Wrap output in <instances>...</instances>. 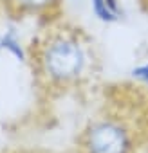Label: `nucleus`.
<instances>
[{"instance_id":"obj_5","label":"nucleus","mask_w":148,"mask_h":153,"mask_svg":"<svg viewBox=\"0 0 148 153\" xmlns=\"http://www.w3.org/2000/svg\"><path fill=\"white\" fill-rule=\"evenodd\" d=\"M90 9L94 13V16L101 22H116L117 15L107 6L105 0H90Z\"/></svg>"},{"instance_id":"obj_7","label":"nucleus","mask_w":148,"mask_h":153,"mask_svg":"<svg viewBox=\"0 0 148 153\" xmlns=\"http://www.w3.org/2000/svg\"><path fill=\"white\" fill-rule=\"evenodd\" d=\"M107 2V6L116 13V15H119V4H117V0H105Z\"/></svg>"},{"instance_id":"obj_4","label":"nucleus","mask_w":148,"mask_h":153,"mask_svg":"<svg viewBox=\"0 0 148 153\" xmlns=\"http://www.w3.org/2000/svg\"><path fill=\"white\" fill-rule=\"evenodd\" d=\"M7 2H9L16 11L36 13V11H43V9H47V7H51L56 0H7Z\"/></svg>"},{"instance_id":"obj_1","label":"nucleus","mask_w":148,"mask_h":153,"mask_svg":"<svg viewBox=\"0 0 148 153\" xmlns=\"http://www.w3.org/2000/svg\"><path fill=\"white\" fill-rule=\"evenodd\" d=\"M40 65L52 83H72L87 67V52L80 40L69 34H56L47 40L40 52Z\"/></svg>"},{"instance_id":"obj_2","label":"nucleus","mask_w":148,"mask_h":153,"mask_svg":"<svg viewBox=\"0 0 148 153\" xmlns=\"http://www.w3.org/2000/svg\"><path fill=\"white\" fill-rule=\"evenodd\" d=\"M128 131L116 121L101 119L92 123L83 135L85 153H128Z\"/></svg>"},{"instance_id":"obj_3","label":"nucleus","mask_w":148,"mask_h":153,"mask_svg":"<svg viewBox=\"0 0 148 153\" xmlns=\"http://www.w3.org/2000/svg\"><path fill=\"white\" fill-rule=\"evenodd\" d=\"M0 52H6L11 58H15L18 63L27 61V51L18 38V33L15 27H6L0 29Z\"/></svg>"},{"instance_id":"obj_6","label":"nucleus","mask_w":148,"mask_h":153,"mask_svg":"<svg viewBox=\"0 0 148 153\" xmlns=\"http://www.w3.org/2000/svg\"><path fill=\"white\" fill-rule=\"evenodd\" d=\"M134 78H137V79H141V81H144V83H148V65H143V67H137V68H134Z\"/></svg>"}]
</instances>
